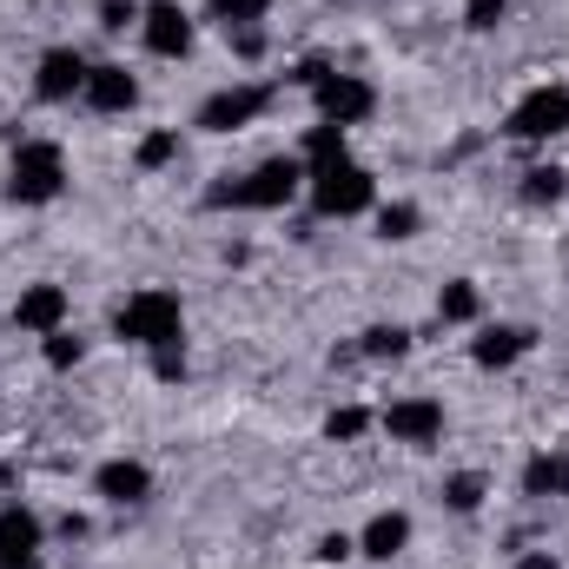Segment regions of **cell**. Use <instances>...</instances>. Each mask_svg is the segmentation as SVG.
<instances>
[{"label":"cell","mask_w":569,"mask_h":569,"mask_svg":"<svg viewBox=\"0 0 569 569\" xmlns=\"http://www.w3.org/2000/svg\"><path fill=\"white\" fill-rule=\"evenodd\" d=\"M133 20H140L133 0H107V7H100V27H107V33H120V27H133Z\"/></svg>","instance_id":"cell-30"},{"label":"cell","mask_w":569,"mask_h":569,"mask_svg":"<svg viewBox=\"0 0 569 569\" xmlns=\"http://www.w3.org/2000/svg\"><path fill=\"white\" fill-rule=\"evenodd\" d=\"M272 107V87H219L206 107H199V133H239V127H252L259 113Z\"/></svg>","instance_id":"cell-7"},{"label":"cell","mask_w":569,"mask_h":569,"mask_svg":"<svg viewBox=\"0 0 569 569\" xmlns=\"http://www.w3.org/2000/svg\"><path fill=\"white\" fill-rule=\"evenodd\" d=\"M523 490H530V497H557V457H550V450L523 463Z\"/></svg>","instance_id":"cell-25"},{"label":"cell","mask_w":569,"mask_h":569,"mask_svg":"<svg viewBox=\"0 0 569 569\" xmlns=\"http://www.w3.org/2000/svg\"><path fill=\"white\" fill-rule=\"evenodd\" d=\"M443 503H450L457 517H470V510L483 503V477H477V470H457V477L443 483Z\"/></svg>","instance_id":"cell-22"},{"label":"cell","mask_w":569,"mask_h":569,"mask_svg":"<svg viewBox=\"0 0 569 569\" xmlns=\"http://www.w3.org/2000/svg\"><path fill=\"white\" fill-rule=\"evenodd\" d=\"M179 159V133H146L140 140V166L146 172H159V166H172Z\"/></svg>","instance_id":"cell-26"},{"label":"cell","mask_w":569,"mask_h":569,"mask_svg":"<svg viewBox=\"0 0 569 569\" xmlns=\"http://www.w3.org/2000/svg\"><path fill=\"white\" fill-rule=\"evenodd\" d=\"M298 159H305V179H311V172L345 166V159H351V152H345V127H331V120H325V127H311V140H305V152H298Z\"/></svg>","instance_id":"cell-17"},{"label":"cell","mask_w":569,"mask_h":569,"mask_svg":"<svg viewBox=\"0 0 569 569\" xmlns=\"http://www.w3.org/2000/svg\"><path fill=\"white\" fill-rule=\"evenodd\" d=\"M405 543H411V517H405V510H378V517L365 523V537H358V550H365L371 563H391Z\"/></svg>","instance_id":"cell-16"},{"label":"cell","mask_w":569,"mask_h":569,"mask_svg":"<svg viewBox=\"0 0 569 569\" xmlns=\"http://www.w3.org/2000/svg\"><path fill=\"white\" fill-rule=\"evenodd\" d=\"M311 206H318V219H358V212L378 206V179L345 159L331 172H311Z\"/></svg>","instance_id":"cell-4"},{"label":"cell","mask_w":569,"mask_h":569,"mask_svg":"<svg viewBox=\"0 0 569 569\" xmlns=\"http://www.w3.org/2000/svg\"><path fill=\"white\" fill-rule=\"evenodd\" d=\"M93 490H100L107 503H120V510H127V503H146V497H152V470L133 463V457H113V463H100V470H93Z\"/></svg>","instance_id":"cell-13"},{"label":"cell","mask_w":569,"mask_h":569,"mask_svg":"<svg viewBox=\"0 0 569 569\" xmlns=\"http://www.w3.org/2000/svg\"><path fill=\"white\" fill-rule=\"evenodd\" d=\"M477 311H483V291H477L470 279H450L443 291H437V318H443V325H470Z\"/></svg>","instance_id":"cell-18"},{"label":"cell","mask_w":569,"mask_h":569,"mask_svg":"<svg viewBox=\"0 0 569 569\" xmlns=\"http://www.w3.org/2000/svg\"><path fill=\"white\" fill-rule=\"evenodd\" d=\"M232 47H239L246 60H259V53H266V33H259V27H232Z\"/></svg>","instance_id":"cell-32"},{"label":"cell","mask_w":569,"mask_h":569,"mask_svg":"<svg viewBox=\"0 0 569 569\" xmlns=\"http://www.w3.org/2000/svg\"><path fill=\"white\" fill-rule=\"evenodd\" d=\"M365 430H371V411H358V405H345V411L325 418V437H331V443H351V437H365Z\"/></svg>","instance_id":"cell-24"},{"label":"cell","mask_w":569,"mask_h":569,"mask_svg":"<svg viewBox=\"0 0 569 569\" xmlns=\"http://www.w3.org/2000/svg\"><path fill=\"white\" fill-rule=\"evenodd\" d=\"M0 569H40V517L27 503L0 510Z\"/></svg>","instance_id":"cell-9"},{"label":"cell","mask_w":569,"mask_h":569,"mask_svg":"<svg viewBox=\"0 0 569 569\" xmlns=\"http://www.w3.org/2000/svg\"><path fill=\"white\" fill-rule=\"evenodd\" d=\"M557 497H569V450H557Z\"/></svg>","instance_id":"cell-34"},{"label":"cell","mask_w":569,"mask_h":569,"mask_svg":"<svg viewBox=\"0 0 569 569\" xmlns=\"http://www.w3.org/2000/svg\"><path fill=\"white\" fill-rule=\"evenodd\" d=\"M152 378H159V385H179V378H186V345H159V351H152Z\"/></svg>","instance_id":"cell-28"},{"label":"cell","mask_w":569,"mask_h":569,"mask_svg":"<svg viewBox=\"0 0 569 569\" xmlns=\"http://www.w3.org/2000/svg\"><path fill=\"white\" fill-rule=\"evenodd\" d=\"M503 133H510V140H557V133H569V87H537V93H523V100L510 107Z\"/></svg>","instance_id":"cell-5"},{"label":"cell","mask_w":569,"mask_h":569,"mask_svg":"<svg viewBox=\"0 0 569 569\" xmlns=\"http://www.w3.org/2000/svg\"><path fill=\"white\" fill-rule=\"evenodd\" d=\"M298 186H305V159H291V152H279V159H259L246 179H226V186H212L206 192V206H239V212H279V206H291L298 199Z\"/></svg>","instance_id":"cell-1"},{"label":"cell","mask_w":569,"mask_h":569,"mask_svg":"<svg viewBox=\"0 0 569 569\" xmlns=\"http://www.w3.org/2000/svg\"><path fill=\"white\" fill-rule=\"evenodd\" d=\"M140 40H146V53L179 60V53L192 47V20H186V7H179V0H146L140 7Z\"/></svg>","instance_id":"cell-8"},{"label":"cell","mask_w":569,"mask_h":569,"mask_svg":"<svg viewBox=\"0 0 569 569\" xmlns=\"http://www.w3.org/2000/svg\"><path fill=\"white\" fill-rule=\"evenodd\" d=\"M113 331L127 338V345H179V331H186V311H179V298L172 291H133L127 305H120V318H113Z\"/></svg>","instance_id":"cell-3"},{"label":"cell","mask_w":569,"mask_h":569,"mask_svg":"<svg viewBox=\"0 0 569 569\" xmlns=\"http://www.w3.org/2000/svg\"><path fill=\"white\" fill-rule=\"evenodd\" d=\"M47 365H53V371H73V365H80V338L47 331Z\"/></svg>","instance_id":"cell-29"},{"label":"cell","mask_w":569,"mask_h":569,"mask_svg":"<svg viewBox=\"0 0 569 569\" xmlns=\"http://www.w3.org/2000/svg\"><path fill=\"white\" fill-rule=\"evenodd\" d=\"M311 100H318V113H325L331 127H358V120L378 113V93H371V80H358V73H325V80L311 87Z\"/></svg>","instance_id":"cell-6"},{"label":"cell","mask_w":569,"mask_h":569,"mask_svg":"<svg viewBox=\"0 0 569 569\" xmlns=\"http://www.w3.org/2000/svg\"><path fill=\"white\" fill-rule=\"evenodd\" d=\"M563 192H569L563 166H530V172H523V199H530V206H557Z\"/></svg>","instance_id":"cell-19"},{"label":"cell","mask_w":569,"mask_h":569,"mask_svg":"<svg viewBox=\"0 0 569 569\" xmlns=\"http://www.w3.org/2000/svg\"><path fill=\"white\" fill-rule=\"evenodd\" d=\"M517 569H563V563H557L550 550H530V557H523V563H517Z\"/></svg>","instance_id":"cell-33"},{"label":"cell","mask_w":569,"mask_h":569,"mask_svg":"<svg viewBox=\"0 0 569 569\" xmlns=\"http://www.w3.org/2000/svg\"><path fill=\"white\" fill-rule=\"evenodd\" d=\"M206 7H212V20H226V33H232V27L266 20V7H272V0H206Z\"/></svg>","instance_id":"cell-23"},{"label":"cell","mask_w":569,"mask_h":569,"mask_svg":"<svg viewBox=\"0 0 569 569\" xmlns=\"http://www.w3.org/2000/svg\"><path fill=\"white\" fill-rule=\"evenodd\" d=\"M93 113H127V107H140V80L120 67V60H107V67H93L87 73V93H80Z\"/></svg>","instance_id":"cell-12"},{"label":"cell","mask_w":569,"mask_h":569,"mask_svg":"<svg viewBox=\"0 0 569 569\" xmlns=\"http://www.w3.org/2000/svg\"><path fill=\"white\" fill-rule=\"evenodd\" d=\"M378 425L391 430L398 443H437V437H443V405H437V398H398Z\"/></svg>","instance_id":"cell-11"},{"label":"cell","mask_w":569,"mask_h":569,"mask_svg":"<svg viewBox=\"0 0 569 569\" xmlns=\"http://www.w3.org/2000/svg\"><path fill=\"white\" fill-rule=\"evenodd\" d=\"M87 60L73 53V47H47L40 53V73H33V93L40 100H73V93H87Z\"/></svg>","instance_id":"cell-10"},{"label":"cell","mask_w":569,"mask_h":569,"mask_svg":"<svg viewBox=\"0 0 569 569\" xmlns=\"http://www.w3.org/2000/svg\"><path fill=\"white\" fill-rule=\"evenodd\" d=\"M418 226H425V212L411 199H398V206L378 212V239H418Z\"/></svg>","instance_id":"cell-21"},{"label":"cell","mask_w":569,"mask_h":569,"mask_svg":"<svg viewBox=\"0 0 569 569\" xmlns=\"http://www.w3.org/2000/svg\"><path fill=\"white\" fill-rule=\"evenodd\" d=\"M13 325H20V331H40V338L60 331V325H67V291H60V284H27L20 305H13Z\"/></svg>","instance_id":"cell-14"},{"label":"cell","mask_w":569,"mask_h":569,"mask_svg":"<svg viewBox=\"0 0 569 569\" xmlns=\"http://www.w3.org/2000/svg\"><path fill=\"white\" fill-rule=\"evenodd\" d=\"M503 13H510V0H463V27L470 33H490Z\"/></svg>","instance_id":"cell-27"},{"label":"cell","mask_w":569,"mask_h":569,"mask_svg":"<svg viewBox=\"0 0 569 569\" xmlns=\"http://www.w3.org/2000/svg\"><path fill=\"white\" fill-rule=\"evenodd\" d=\"M60 192H67V159H60V146L27 140L13 152V166H7V199H13V206H47V199H60Z\"/></svg>","instance_id":"cell-2"},{"label":"cell","mask_w":569,"mask_h":569,"mask_svg":"<svg viewBox=\"0 0 569 569\" xmlns=\"http://www.w3.org/2000/svg\"><path fill=\"white\" fill-rule=\"evenodd\" d=\"M530 345H537V331H523V325H490V331L470 345V358H477L483 371H503V365H517Z\"/></svg>","instance_id":"cell-15"},{"label":"cell","mask_w":569,"mask_h":569,"mask_svg":"<svg viewBox=\"0 0 569 569\" xmlns=\"http://www.w3.org/2000/svg\"><path fill=\"white\" fill-rule=\"evenodd\" d=\"M318 557H325V563H345V557H358V537L331 530V537H318Z\"/></svg>","instance_id":"cell-31"},{"label":"cell","mask_w":569,"mask_h":569,"mask_svg":"<svg viewBox=\"0 0 569 569\" xmlns=\"http://www.w3.org/2000/svg\"><path fill=\"white\" fill-rule=\"evenodd\" d=\"M358 351H365V358H378V365H385V358H405V351H411V331H405V325H371Z\"/></svg>","instance_id":"cell-20"}]
</instances>
